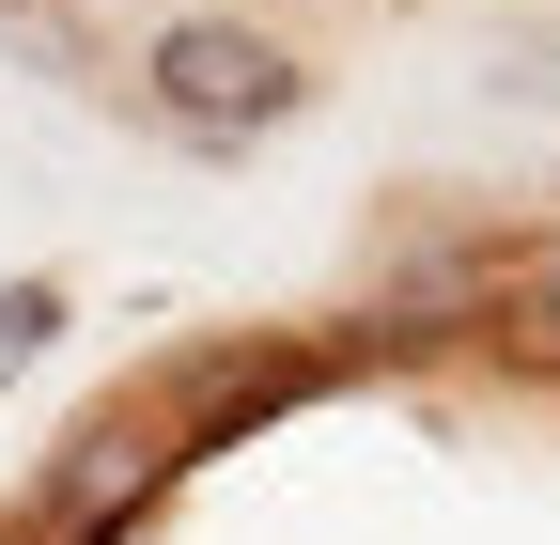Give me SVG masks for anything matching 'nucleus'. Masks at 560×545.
<instances>
[{
	"instance_id": "f03ea898",
	"label": "nucleus",
	"mask_w": 560,
	"mask_h": 545,
	"mask_svg": "<svg viewBox=\"0 0 560 545\" xmlns=\"http://www.w3.org/2000/svg\"><path fill=\"white\" fill-rule=\"evenodd\" d=\"M156 484H172V421H156V405H109V421H79V437L47 452V545L125 530Z\"/></svg>"
},
{
	"instance_id": "7ed1b4c3",
	"label": "nucleus",
	"mask_w": 560,
	"mask_h": 545,
	"mask_svg": "<svg viewBox=\"0 0 560 545\" xmlns=\"http://www.w3.org/2000/svg\"><path fill=\"white\" fill-rule=\"evenodd\" d=\"M467 344L499 359L514 390H560V219H545V234H499V265H482V312H467Z\"/></svg>"
},
{
	"instance_id": "f257e3e1",
	"label": "nucleus",
	"mask_w": 560,
	"mask_h": 545,
	"mask_svg": "<svg viewBox=\"0 0 560 545\" xmlns=\"http://www.w3.org/2000/svg\"><path fill=\"white\" fill-rule=\"evenodd\" d=\"M125 109L156 125V141H187V156H249V141H280V125L312 109V62L280 47L265 16H156L140 32V62H125Z\"/></svg>"
}]
</instances>
